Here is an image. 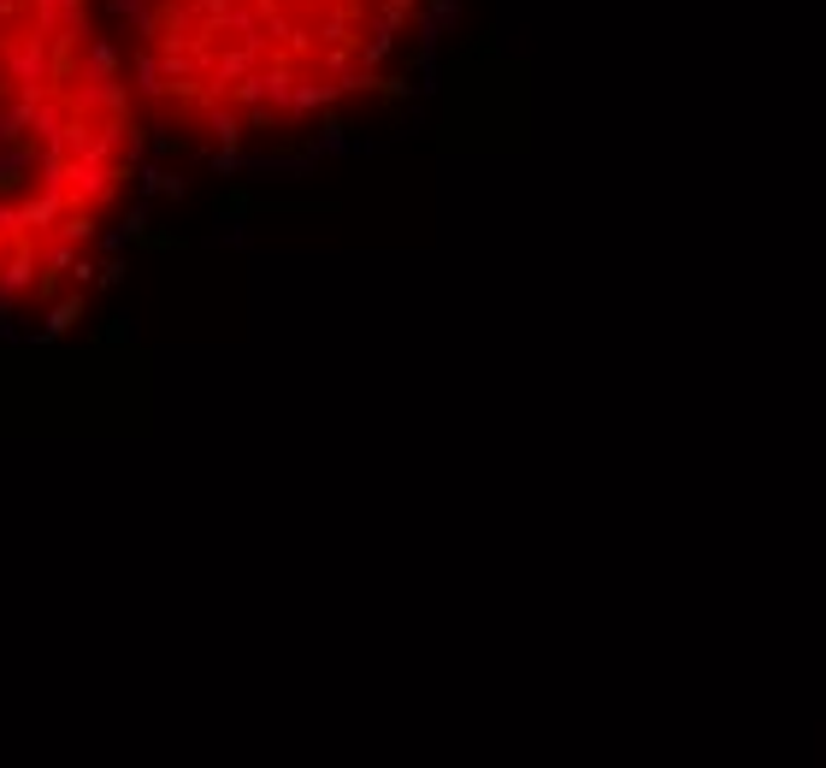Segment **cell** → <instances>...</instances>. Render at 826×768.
I'll return each mask as SVG.
<instances>
[{
    "mask_svg": "<svg viewBox=\"0 0 826 768\" xmlns=\"http://www.w3.org/2000/svg\"><path fill=\"white\" fill-rule=\"evenodd\" d=\"M36 272H42V254H36V236H12L7 261H0V284L12 290V296H24V290H36Z\"/></svg>",
    "mask_w": 826,
    "mask_h": 768,
    "instance_id": "1",
    "label": "cell"
},
{
    "mask_svg": "<svg viewBox=\"0 0 826 768\" xmlns=\"http://www.w3.org/2000/svg\"><path fill=\"white\" fill-rule=\"evenodd\" d=\"M36 166H42L36 143H0V196H24Z\"/></svg>",
    "mask_w": 826,
    "mask_h": 768,
    "instance_id": "2",
    "label": "cell"
},
{
    "mask_svg": "<svg viewBox=\"0 0 826 768\" xmlns=\"http://www.w3.org/2000/svg\"><path fill=\"white\" fill-rule=\"evenodd\" d=\"M77 319H83V296H54V307H47V326H42V344H60Z\"/></svg>",
    "mask_w": 826,
    "mask_h": 768,
    "instance_id": "3",
    "label": "cell"
},
{
    "mask_svg": "<svg viewBox=\"0 0 826 768\" xmlns=\"http://www.w3.org/2000/svg\"><path fill=\"white\" fill-rule=\"evenodd\" d=\"M83 77H118V48L107 36L83 42Z\"/></svg>",
    "mask_w": 826,
    "mask_h": 768,
    "instance_id": "4",
    "label": "cell"
},
{
    "mask_svg": "<svg viewBox=\"0 0 826 768\" xmlns=\"http://www.w3.org/2000/svg\"><path fill=\"white\" fill-rule=\"evenodd\" d=\"M130 77H136L130 90H142L148 101H160V95H166V77H160V60H153V48H142V54L130 60Z\"/></svg>",
    "mask_w": 826,
    "mask_h": 768,
    "instance_id": "5",
    "label": "cell"
},
{
    "mask_svg": "<svg viewBox=\"0 0 826 768\" xmlns=\"http://www.w3.org/2000/svg\"><path fill=\"white\" fill-rule=\"evenodd\" d=\"M95 284H100V290H113V284H125V261H113V254H107V261H100V266H95Z\"/></svg>",
    "mask_w": 826,
    "mask_h": 768,
    "instance_id": "6",
    "label": "cell"
},
{
    "mask_svg": "<svg viewBox=\"0 0 826 768\" xmlns=\"http://www.w3.org/2000/svg\"><path fill=\"white\" fill-rule=\"evenodd\" d=\"M160 178H166L160 166H142V196H153V190H160Z\"/></svg>",
    "mask_w": 826,
    "mask_h": 768,
    "instance_id": "7",
    "label": "cell"
},
{
    "mask_svg": "<svg viewBox=\"0 0 826 768\" xmlns=\"http://www.w3.org/2000/svg\"><path fill=\"white\" fill-rule=\"evenodd\" d=\"M72 278L77 284H95V261H72Z\"/></svg>",
    "mask_w": 826,
    "mask_h": 768,
    "instance_id": "8",
    "label": "cell"
}]
</instances>
